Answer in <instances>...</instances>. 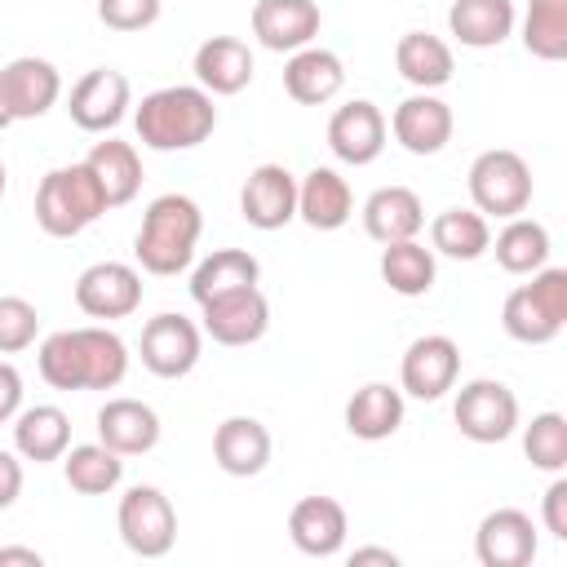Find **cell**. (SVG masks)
Instances as JSON below:
<instances>
[{"label": "cell", "mask_w": 567, "mask_h": 567, "mask_svg": "<svg viewBox=\"0 0 567 567\" xmlns=\"http://www.w3.org/2000/svg\"><path fill=\"white\" fill-rule=\"evenodd\" d=\"M496 261H501V270H509V275H532V270H540L545 261H549V230L540 226V221H532V217H505V226H501V235H496Z\"/></svg>", "instance_id": "cell-35"}, {"label": "cell", "mask_w": 567, "mask_h": 567, "mask_svg": "<svg viewBox=\"0 0 567 567\" xmlns=\"http://www.w3.org/2000/svg\"><path fill=\"white\" fill-rule=\"evenodd\" d=\"M164 13V0H97V18L111 31H146Z\"/></svg>", "instance_id": "cell-41"}, {"label": "cell", "mask_w": 567, "mask_h": 567, "mask_svg": "<svg viewBox=\"0 0 567 567\" xmlns=\"http://www.w3.org/2000/svg\"><path fill=\"white\" fill-rule=\"evenodd\" d=\"M385 133H390V124H385L381 106L368 102V97H354V102L337 106L332 120H328V146H332V155L341 164H354V168L372 164L385 151Z\"/></svg>", "instance_id": "cell-12"}, {"label": "cell", "mask_w": 567, "mask_h": 567, "mask_svg": "<svg viewBox=\"0 0 567 567\" xmlns=\"http://www.w3.org/2000/svg\"><path fill=\"white\" fill-rule=\"evenodd\" d=\"M430 244L452 261H474L492 248V226L478 208H443L430 221Z\"/></svg>", "instance_id": "cell-32"}, {"label": "cell", "mask_w": 567, "mask_h": 567, "mask_svg": "<svg viewBox=\"0 0 567 567\" xmlns=\"http://www.w3.org/2000/svg\"><path fill=\"white\" fill-rule=\"evenodd\" d=\"M399 425H403V390H394L385 381H368L346 403V430L354 439H363V443H381Z\"/></svg>", "instance_id": "cell-28"}, {"label": "cell", "mask_w": 567, "mask_h": 567, "mask_svg": "<svg viewBox=\"0 0 567 567\" xmlns=\"http://www.w3.org/2000/svg\"><path fill=\"white\" fill-rule=\"evenodd\" d=\"M133 106V89H128V75L124 71H111V66H93L84 71L75 84H71V97H66V115L75 128L84 133H111Z\"/></svg>", "instance_id": "cell-8"}, {"label": "cell", "mask_w": 567, "mask_h": 567, "mask_svg": "<svg viewBox=\"0 0 567 567\" xmlns=\"http://www.w3.org/2000/svg\"><path fill=\"white\" fill-rule=\"evenodd\" d=\"M270 430L257 416H226L213 430V461L230 478H252L270 465Z\"/></svg>", "instance_id": "cell-19"}, {"label": "cell", "mask_w": 567, "mask_h": 567, "mask_svg": "<svg viewBox=\"0 0 567 567\" xmlns=\"http://www.w3.org/2000/svg\"><path fill=\"white\" fill-rule=\"evenodd\" d=\"M452 128H456L452 106L434 93H421V89L412 97H403L390 115V133L408 155H439L452 142Z\"/></svg>", "instance_id": "cell-13"}, {"label": "cell", "mask_w": 567, "mask_h": 567, "mask_svg": "<svg viewBox=\"0 0 567 567\" xmlns=\"http://www.w3.org/2000/svg\"><path fill=\"white\" fill-rule=\"evenodd\" d=\"M0 89H4V106L13 120H40L58 97H62V75L49 58H13L9 66H0Z\"/></svg>", "instance_id": "cell-17"}, {"label": "cell", "mask_w": 567, "mask_h": 567, "mask_svg": "<svg viewBox=\"0 0 567 567\" xmlns=\"http://www.w3.org/2000/svg\"><path fill=\"white\" fill-rule=\"evenodd\" d=\"M40 332V315L27 297H0V354H18L27 346H35Z\"/></svg>", "instance_id": "cell-40"}, {"label": "cell", "mask_w": 567, "mask_h": 567, "mask_svg": "<svg viewBox=\"0 0 567 567\" xmlns=\"http://www.w3.org/2000/svg\"><path fill=\"white\" fill-rule=\"evenodd\" d=\"M133 128H137L142 146H151V151H190V146L208 142L217 128L213 93H204L199 84L155 89L133 111Z\"/></svg>", "instance_id": "cell-2"}, {"label": "cell", "mask_w": 567, "mask_h": 567, "mask_svg": "<svg viewBox=\"0 0 567 567\" xmlns=\"http://www.w3.org/2000/svg\"><path fill=\"white\" fill-rule=\"evenodd\" d=\"M84 164L97 177V186L106 195V208H120V204H128L142 190V159H137L133 142H120V137L93 142V151L84 155Z\"/></svg>", "instance_id": "cell-29"}, {"label": "cell", "mask_w": 567, "mask_h": 567, "mask_svg": "<svg viewBox=\"0 0 567 567\" xmlns=\"http://www.w3.org/2000/svg\"><path fill=\"white\" fill-rule=\"evenodd\" d=\"M346 532H350V518H346V505L332 501V496H301L288 514V536L301 554L310 558H332L341 554L346 545Z\"/></svg>", "instance_id": "cell-18"}, {"label": "cell", "mask_w": 567, "mask_h": 567, "mask_svg": "<svg viewBox=\"0 0 567 567\" xmlns=\"http://www.w3.org/2000/svg\"><path fill=\"white\" fill-rule=\"evenodd\" d=\"M35 363H40V377L53 390H84V350H80V332L75 328L49 332L40 341V350H35Z\"/></svg>", "instance_id": "cell-38"}, {"label": "cell", "mask_w": 567, "mask_h": 567, "mask_svg": "<svg viewBox=\"0 0 567 567\" xmlns=\"http://www.w3.org/2000/svg\"><path fill=\"white\" fill-rule=\"evenodd\" d=\"M523 452H527V461L536 470L563 474L567 470V421H563V412L532 416V425L523 430Z\"/></svg>", "instance_id": "cell-39"}, {"label": "cell", "mask_w": 567, "mask_h": 567, "mask_svg": "<svg viewBox=\"0 0 567 567\" xmlns=\"http://www.w3.org/2000/svg\"><path fill=\"white\" fill-rule=\"evenodd\" d=\"M341 84H346V66H341V58H337L332 49L306 44V49L288 53V62H284V89H288V97L301 102V106H323V102H332V97L341 93Z\"/></svg>", "instance_id": "cell-22"}, {"label": "cell", "mask_w": 567, "mask_h": 567, "mask_svg": "<svg viewBox=\"0 0 567 567\" xmlns=\"http://www.w3.org/2000/svg\"><path fill=\"white\" fill-rule=\"evenodd\" d=\"M13 124V115H9V106H4V89H0V128H9Z\"/></svg>", "instance_id": "cell-47"}, {"label": "cell", "mask_w": 567, "mask_h": 567, "mask_svg": "<svg viewBox=\"0 0 567 567\" xmlns=\"http://www.w3.org/2000/svg\"><path fill=\"white\" fill-rule=\"evenodd\" d=\"M4 186H9V173H4V164H0V199H4Z\"/></svg>", "instance_id": "cell-48"}, {"label": "cell", "mask_w": 567, "mask_h": 567, "mask_svg": "<svg viewBox=\"0 0 567 567\" xmlns=\"http://www.w3.org/2000/svg\"><path fill=\"white\" fill-rule=\"evenodd\" d=\"M456 377H461V346L452 337L425 332L403 350V368H399L403 394H412L421 403H434L456 385Z\"/></svg>", "instance_id": "cell-10"}, {"label": "cell", "mask_w": 567, "mask_h": 567, "mask_svg": "<svg viewBox=\"0 0 567 567\" xmlns=\"http://www.w3.org/2000/svg\"><path fill=\"white\" fill-rule=\"evenodd\" d=\"M381 279L399 297H425L434 288V248H425L416 239L381 244Z\"/></svg>", "instance_id": "cell-33"}, {"label": "cell", "mask_w": 567, "mask_h": 567, "mask_svg": "<svg viewBox=\"0 0 567 567\" xmlns=\"http://www.w3.org/2000/svg\"><path fill=\"white\" fill-rule=\"evenodd\" d=\"M199 235H204L199 204L182 190H168L146 204L137 239H133V257L146 275H182L195 261Z\"/></svg>", "instance_id": "cell-1"}, {"label": "cell", "mask_w": 567, "mask_h": 567, "mask_svg": "<svg viewBox=\"0 0 567 567\" xmlns=\"http://www.w3.org/2000/svg\"><path fill=\"white\" fill-rule=\"evenodd\" d=\"M199 350H204V332H199V323H190L186 315H173V310L146 319L142 341H137L142 368L155 372V377H164V381H177V377L195 372Z\"/></svg>", "instance_id": "cell-7"}, {"label": "cell", "mask_w": 567, "mask_h": 567, "mask_svg": "<svg viewBox=\"0 0 567 567\" xmlns=\"http://www.w3.org/2000/svg\"><path fill=\"white\" fill-rule=\"evenodd\" d=\"M452 421L470 443H505L518 430V399L505 381L478 377L461 385L452 403Z\"/></svg>", "instance_id": "cell-6"}, {"label": "cell", "mask_w": 567, "mask_h": 567, "mask_svg": "<svg viewBox=\"0 0 567 567\" xmlns=\"http://www.w3.org/2000/svg\"><path fill=\"white\" fill-rule=\"evenodd\" d=\"M518 13L514 0H452L447 9V31L465 49H496L509 40Z\"/></svg>", "instance_id": "cell-26"}, {"label": "cell", "mask_w": 567, "mask_h": 567, "mask_svg": "<svg viewBox=\"0 0 567 567\" xmlns=\"http://www.w3.org/2000/svg\"><path fill=\"white\" fill-rule=\"evenodd\" d=\"M102 213H106V195H102V186L84 159L49 168L35 186V226L53 239H75Z\"/></svg>", "instance_id": "cell-3"}, {"label": "cell", "mask_w": 567, "mask_h": 567, "mask_svg": "<svg viewBox=\"0 0 567 567\" xmlns=\"http://www.w3.org/2000/svg\"><path fill=\"white\" fill-rule=\"evenodd\" d=\"M9 563H27V567H40L44 558H40V549H27V545H9V549H0V567H9Z\"/></svg>", "instance_id": "cell-46"}, {"label": "cell", "mask_w": 567, "mask_h": 567, "mask_svg": "<svg viewBox=\"0 0 567 567\" xmlns=\"http://www.w3.org/2000/svg\"><path fill=\"white\" fill-rule=\"evenodd\" d=\"M323 13L315 0H257L252 4V35L270 53H297L315 44Z\"/></svg>", "instance_id": "cell-16"}, {"label": "cell", "mask_w": 567, "mask_h": 567, "mask_svg": "<svg viewBox=\"0 0 567 567\" xmlns=\"http://www.w3.org/2000/svg\"><path fill=\"white\" fill-rule=\"evenodd\" d=\"M71 447V416L53 403H35V408H22L13 416V452L22 461H62V452Z\"/></svg>", "instance_id": "cell-25"}, {"label": "cell", "mask_w": 567, "mask_h": 567, "mask_svg": "<svg viewBox=\"0 0 567 567\" xmlns=\"http://www.w3.org/2000/svg\"><path fill=\"white\" fill-rule=\"evenodd\" d=\"M501 323H505V332H509L514 341H523V346H545V341H554V337L563 332V323L536 301V292H532L527 284H518V288L505 297Z\"/></svg>", "instance_id": "cell-37"}, {"label": "cell", "mask_w": 567, "mask_h": 567, "mask_svg": "<svg viewBox=\"0 0 567 567\" xmlns=\"http://www.w3.org/2000/svg\"><path fill=\"white\" fill-rule=\"evenodd\" d=\"M195 80L204 93H217V97H230L239 89L252 84V49L235 35H208L199 49H195Z\"/></svg>", "instance_id": "cell-21"}, {"label": "cell", "mask_w": 567, "mask_h": 567, "mask_svg": "<svg viewBox=\"0 0 567 567\" xmlns=\"http://www.w3.org/2000/svg\"><path fill=\"white\" fill-rule=\"evenodd\" d=\"M523 44L540 62L567 58V0H532L523 18Z\"/></svg>", "instance_id": "cell-36"}, {"label": "cell", "mask_w": 567, "mask_h": 567, "mask_svg": "<svg viewBox=\"0 0 567 567\" xmlns=\"http://www.w3.org/2000/svg\"><path fill=\"white\" fill-rule=\"evenodd\" d=\"M540 518H545V532L567 540V478L558 474L549 487H545V501H540Z\"/></svg>", "instance_id": "cell-42"}, {"label": "cell", "mask_w": 567, "mask_h": 567, "mask_svg": "<svg viewBox=\"0 0 567 567\" xmlns=\"http://www.w3.org/2000/svg\"><path fill=\"white\" fill-rule=\"evenodd\" d=\"M115 523H120V540L137 558H164L173 549V540H177V509L151 483H137V487H128L120 496Z\"/></svg>", "instance_id": "cell-5"}, {"label": "cell", "mask_w": 567, "mask_h": 567, "mask_svg": "<svg viewBox=\"0 0 567 567\" xmlns=\"http://www.w3.org/2000/svg\"><path fill=\"white\" fill-rule=\"evenodd\" d=\"M80 332V350H84V390H115L128 372V346L120 341V332L89 323L75 328Z\"/></svg>", "instance_id": "cell-34"}, {"label": "cell", "mask_w": 567, "mask_h": 567, "mask_svg": "<svg viewBox=\"0 0 567 567\" xmlns=\"http://www.w3.org/2000/svg\"><path fill=\"white\" fill-rule=\"evenodd\" d=\"M75 306L89 319H128L142 306V275L128 261H93L75 279Z\"/></svg>", "instance_id": "cell-9"}, {"label": "cell", "mask_w": 567, "mask_h": 567, "mask_svg": "<svg viewBox=\"0 0 567 567\" xmlns=\"http://www.w3.org/2000/svg\"><path fill=\"white\" fill-rule=\"evenodd\" d=\"M97 439L120 456H146L159 443V416L142 399H106L97 408Z\"/></svg>", "instance_id": "cell-20"}, {"label": "cell", "mask_w": 567, "mask_h": 567, "mask_svg": "<svg viewBox=\"0 0 567 567\" xmlns=\"http://www.w3.org/2000/svg\"><path fill=\"white\" fill-rule=\"evenodd\" d=\"M425 226V204L412 186H381L363 199V230L377 244H399V239H416Z\"/></svg>", "instance_id": "cell-24"}, {"label": "cell", "mask_w": 567, "mask_h": 567, "mask_svg": "<svg viewBox=\"0 0 567 567\" xmlns=\"http://www.w3.org/2000/svg\"><path fill=\"white\" fill-rule=\"evenodd\" d=\"M22 412V372L0 359V425Z\"/></svg>", "instance_id": "cell-43"}, {"label": "cell", "mask_w": 567, "mask_h": 567, "mask_svg": "<svg viewBox=\"0 0 567 567\" xmlns=\"http://www.w3.org/2000/svg\"><path fill=\"white\" fill-rule=\"evenodd\" d=\"M350 563H385V567H394L399 554H394V549H381V545H363V549L350 554Z\"/></svg>", "instance_id": "cell-45"}, {"label": "cell", "mask_w": 567, "mask_h": 567, "mask_svg": "<svg viewBox=\"0 0 567 567\" xmlns=\"http://www.w3.org/2000/svg\"><path fill=\"white\" fill-rule=\"evenodd\" d=\"M470 199L483 217H518L532 204V168L518 151H483L470 164Z\"/></svg>", "instance_id": "cell-4"}, {"label": "cell", "mask_w": 567, "mask_h": 567, "mask_svg": "<svg viewBox=\"0 0 567 567\" xmlns=\"http://www.w3.org/2000/svg\"><path fill=\"white\" fill-rule=\"evenodd\" d=\"M394 66H399V75H403L412 89H421V93L443 89V84L452 80V71H456L447 40H439V35H430V31H408V35H399V44H394Z\"/></svg>", "instance_id": "cell-27"}, {"label": "cell", "mask_w": 567, "mask_h": 567, "mask_svg": "<svg viewBox=\"0 0 567 567\" xmlns=\"http://www.w3.org/2000/svg\"><path fill=\"white\" fill-rule=\"evenodd\" d=\"M261 279V261L248 252V248H217L213 257H204L190 275V297L204 306L221 292H235V288H252Z\"/></svg>", "instance_id": "cell-30"}, {"label": "cell", "mask_w": 567, "mask_h": 567, "mask_svg": "<svg viewBox=\"0 0 567 567\" xmlns=\"http://www.w3.org/2000/svg\"><path fill=\"white\" fill-rule=\"evenodd\" d=\"M199 310H204V328L199 332L213 337L217 346H252L270 328V301H266V292L257 284L221 292V297L204 301Z\"/></svg>", "instance_id": "cell-11"}, {"label": "cell", "mask_w": 567, "mask_h": 567, "mask_svg": "<svg viewBox=\"0 0 567 567\" xmlns=\"http://www.w3.org/2000/svg\"><path fill=\"white\" fill-rule=\"evenodd\" d=\"M239 213L252 230H279L297 217V177L284 164H257L244 177Z\"/></svg>", "instance_id": "cell-14"}, {"label": "cell", "mask_w": 567, "mask_h": 567, "mask_svg": "<svg viewBox=\"0 0 567 567\" xmlns=\"http://www.w3.org/2000/svg\"><path fill=\"white\" fill-rule=\"evenodd\" d=\"M350 213H354V195L337 168L319 164L297 182V217L310 230H341L350 221Z\"/></svg>", "instance_id": "cell-23"}, {"label": "cell", "mask_w": 567, "mask_h": 567, "mask_svg": "<svg viewBox=\"0 0 567 567\" xmlns=\"http://www.w3.org/2000/svg\"><path fill=\"white\" fill-rule=\"evenodd\" d=\"M62 474H66L71 492H80V496H106L124 478V456L111 452L102 439L97 443H75V447L62 452Z\"/></svg>", "instance_id": "cell-31"}, {"label": "cell", "mask_w": 567, "mask_h": 567, "mask_svg": "<svg viewBox=\"0 0 567 567\" xmlns=\"http://www.w3.org/2000/svg\"><path fill=\"white\" fill-rule=\"evenodd\" d=\"M18 496H22V461L18 452L0 447V509H9Z\"/></svg>", "instance_id": "cell-44"}, {"label": "cell", "mask_w": 567, "mask_h": 567, "mask_svg": "<svg viewBox=\"0 0 567 567\" xmlns=\"http://www.w3.org/2000/svg\"><path fill=\"white\" fill-rule=\"evenodd\" d=\"M474 554L483 567H527L536 558V523L532 514L501 505L492 514H483L478 532H474Z\"/></svg>", "instance_id": "cell-15"}]
</instances>
